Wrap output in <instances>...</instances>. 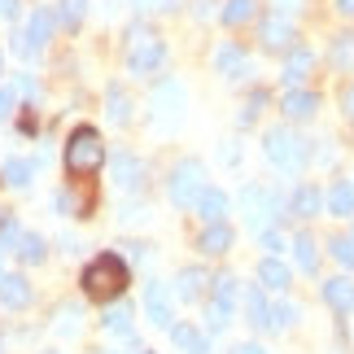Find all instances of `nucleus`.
<instances>
[{
  "label": "nucleus",
  "instance_id": "obj_1",
  "mask_svg": "<svg viewBox=\"0 0 354 354\" xmlns=\"http://www.w3.org/2000/svg\"><path fill=\"white\" fill-rule=\"evenodd\" d=\"M127 284H131V271L118 254H101L84 267V293L92 302H114V297H122Z\"/></svg>",
  "mask_w": 354,
  "mask_h": 354
},
{
  "label": "nucleus",
  "instance_id": "obj_2",
  "mask_svg": "<svg viewBox=\"0 0 354 354\" xmlns=\"http://www.w3.org/2000/svg\"><path fill=\"white\" fill-rule=\"evenodd\" d=\"M105 167V145H101V136L92 131V127H75L71 131V140H66V171L71 175H97Z\"/></svg>",
  "mask_w": 354,
  "mask_h": 354
},
{
  "label": "nucleus",
  "instance_id": "obj_3",
  "mask_svg": "<svg viewBox=\"0 0 354 354\" xmlns=\"http://www.w3.org/2000/svg\"><path fill=\"white\" fill-rule=\"evenodd\" d=\"M162 57H167V48H162V35L153 26H145V22L127 26V66H131V75H153L162 66Z\"/></svg>",
  "mask_w": 354,
  "mask_h": 354
},
{
  "label": "nucleus",
  "instance_id": "obj_4",
  "mask_svg": "<svg viewBox=\"0 0 354 354\" xmlns=\"http://www.w3.org/2000/svg\"><path fill=\"white\" fill-rule=\"evenodd\" d=\"M263 153L276 162V167L297 171V167L306 162V140H297L289 127H271V131H267V140H263Z\"/></svg>",
  "mask_w": 354,
  "mask_h": 354
},
{
  "label": "nucleus",
  "instance_id": "obj_5",
  "mask_svg": "<svg viewBox=\"0 0 354 354\" xmlns=\"http://www.w3.org/2000/svg\"><path fill=\"white\" fill-rule=\"evenodd\" d=\"M201 188H206V171H201V162L184 158L180 167L171 171V201H175V206H193Z\"/></svg>",
  "mask_w": 354,
  "mask_h": 354
},
{
  "label": "nucleus",
  "instance_id": "obj_6",
  "mask_svg": "<svg viewBox=\"0 0 354 354\" xmlns=\"http://www.w3.org/2000/svg\"><path fill=\"white\" fill-rule=\"evenodd\" d=\"M258 39H263L267 53H289L293 48V22L284 18V13H271V18H263V26H258Z\"/></svg>",
  "mask_w": 354,
  "mask_h": 354
},
{
  "label": "nucleus",
  "instance_id": "obj_7",
  "mask_svg": "<svg viewBox=\"0 0 354 354\" xmlns=\"http://www.w3.org/2000/svg\"><path fill=\"white\" fill-rule=\"evenodd\" d=\"M110 171H114V188H118V193H140V188H145V162L136 153H114Z\"/></svg>",
  "mask_w": 354,
  "mask_h": 354
},
{
  "label": "nucleus",
  "instance_id": "obj_8",
  "mask_svg": "<svg viewBox=\"0 0 354 354\" xmlns=\"http://www.w3.org/2000/svg\"><path fill=\"white\" fill-rule=\"evenodd\" d=\"M153 114H158V122L167 118V127L180 122V114H184V88L175 84V79H162V84L153 88Z\"/></svg>",
  "mask_w": 354,
  "mask_h": 354
},
{
  "label": "nucleus",
  "instance_id": "obj_9",
  "mask_svg": "<svg viewBox=\"0 0 354 354\" xmlns=\"http://www.w3.org/2000/svg\"><path fill=\"white\" fill-rule=\"evenodd\" d=\"M145 315H149V324H158V328H171L175 324V315H171V297H167V289L153 280L145 289Z\"/></svg>",
  "mask_w": 354,
  "mask_h": 354
},
{
  "label": "nucleus",
  "instance_id": "obj_10",
  "mask_svg": "<svg viewBox=\"0 0 354 354\" xmlns=\"http://www.w3.org/2000/svg\"><path fill=\"white\" fill-rule=\"evenodd\" d=\"M324 302H328L337 315L354 310V280H350V276H333V280H324Z\"/></svg>",
  "mask_w": 354,
  "mask_h": 354
},
{
  "label": "nucleus",
  "instance_id": "obj_11",
  "mask_svg": "<svg viewBox=\"0 0 354 354\" xmlns=\"http://www.w3.org/2000/svg\"><path fill=\"white\" fill-rule=\"evenodd\" d=\"M197 250L210 254V258L227 254V250H232V227H227V223H206V232L197 236Z\"/></svg>",
  "mask_w": 354,
  "mask_h": 354
},
{
  "label": "nucleus",
  "instance_id": "obj_12",
  "mask_svg": "<svg viewBox=\"0 0 354 354\" xmlns=\"http://www.w3.org/2000/svg\"><path fill=\"white\" fill-rule=\"evenodd\" d=\"M171 342L180 346L184 354H210V342L197 324H171Z\"/></svg>",
  "mask_w": 354,
  "mask_h": 354
},
{
  "label": "nucleus",
  "instance_id": "obj_13",
  "mask_svg": "<svg viewBox=\"0 0 354 354\" xmlns=\"http://www.w3.org/2000/svg\"><path fill=\"white\" fill-rule=\"evenodd\" d=\"M0 302H5L9 310L31 306V280H26V276H5V280H0Z\"/></svg>",
  "mask_w": 354,
  "mask_h": 354
},
{
  "label": "nucleus",
  "instance_id": "obj_14",
  "mask_svg": "<svg viewBox=\"0 0 354 354\" xmlns=\"http://www.w3.org/2000/svg\"><path fill=\"white\" fill-rule=\"evenodd\" d=\"M193 206H197V214H201L206 223H223V214H227V193H219V188H201Z\"/></svg>",
  "mask_w": 354,
  "mask_h": 354
},
{
  "label": "nucleus",
  "instance_id": "obj_15",
  "mask_svg": "<svg viewBox=\"0 0 354 354\" xmlns=\"http://www.w3.org/2000/svg\"><path fill=\"white\" fill-rule=\"evenodd\" d=\"M53 22H57V18H53L48 9H35V13H31V22H26V31H22V35H26V48H31V53H39V48L48 44Z\"/></svg>",
  "mask_w": 354,
  "mask_h": 354
},
{
  "label": "nucleus",
  "instance_id": "obj_16",
  "mask_svg": "<svg viewBox=\"0 0 354 354\" xmlns=\"http://www.w3.org/2000/svg\"><path fill=\"white\" fill-rule=\"evenodd\" d=\"M201 293H206V271H201V267H184L180 276H175V297H180V302H197Z\"/></svg>",
  "mask_w": 354,
  "mask_h": 354
},
{
  "label": "nucleus",
  "instance_id": "obj_17",
  "mask_svg": "<svg viewBox=\"0 0 354 354\" xmlns=\"http://www.w3.org/2000/svg\"><path fill=\"white\" fill-rule=\"evenodd\" d=\"M31 180H35V162H26V158H9L0 167V184L5 188H31Z\"/></svg>",
  "mask_w": 354,
  "mask_h": 354
},
{
  "label": "nucleus",
  "instance_id": "obj_18",
  "mask_svg": "<svg viewBox=\"0 0 354 354\" xmlns=\"http://www.w3.org/2000/svg\"><path fill=\"white\" fill-rule=\"evenodd\" d=\"M319 110V97H315V92H302V88H293L289 92V97H284V118H310V114H315Z\"/></svg>",
  "mask_w": 354,
  "mask_h": 354
},
{
  "label": "nucleus",
  "instance_id": "obj_19",
  "mask_svg": "<svg viewBox=\"0 0 354 354\" xmlns=\"http://www.w3.org/2000/svg\"><path fill=\"white\" fill-rule=\"evenodd\" d=\"M258 280H263L267 284V289H276V293H284V289H289V267H284L280 263V258H263V263H258Z\"/></svg>",
  "mask_w": 354,
  "mask_h": 354
},
{
  "label": "nucleus",
  "instance_id": "obj_20",
  "mask_svg": "<svg viewBox=\"0 0 354 354\" xmlns=\"http://www.w3.org/2000/svg\"><path fill=\"white\" fill-rule=\"evenodd\" d=\"M324 201H328V210L337 214V219H350V214H354V184L337 180V184L328 188V197H324Z\"/></svg>",
  "mask_w": 354,
  "mask_h": 354
},
{
  "label": "nucleus",
  "instance_id": "obj_21",
  "mask_svg": "<svg viewBox=\"0 0 354 354\" xmlns=\"http://www.w3.org/2000/svg\"><path fill=\"white\" fill-rule=\"evenodd\" d=\"M310 66H315V53H310V48H289V62H284V79H289V84L297 88V84H302V79L310 75Z\"/></svg>",
  "mask_w": 354,
  "mask_h": 354
},
{
  "label": "nucleus",
  "instance_id": "obj_22",
  "mask_svg": "<svg viewBox=\"0 0 354 354\" xmlns=\"http://www.w3.org/2000/svg\"><path fill=\"white\" fill-rule=\"evenodd\" d=\"M214 66H219V75H227V79L245 75V48L241 44H223L219 53H214Z\"/></svg>",
  "mask_w": 354,
  "mask_h": 354
},
{
  "label": "nucleus",
  "instance_id": "obj_23",
  "mask_svg": "<svg viewBox=\"0 0 354 354\" xmlns=\"http://www.w3.org/2000/svg\"><path fill=\"white\" fill-rule=\"evenodd\" d=\"M105 114H110V122H118V127H122V122H131V97L118 84L105 92Z\"/></svg>",
  "mask_w": 354,
  "mask_h": 354
},
{
  "label": "nucleus",
  "instance_id": "obj_24",
  "mask_svg": "<svg viewBox=\"0 0 354 354\" xmlns=\"http://www.w3.org/2000/svg\"><path fill=\"white\" fill-rule=\"evenodd\" d=\"M319 206H324V197H319L315 184H302V188L293 193V214H297V219H310V214H319Z\"/></svg>",
  "mask_w": 354,
  "mask_h": 354
},
{
  "label": "nucleus",
  "instance_id": "obj_25",
  "mask_svg": "<svg viewBox=\"0 0 354 354\" xmlns=\"http://www.w3.org/2000/svg\"><path fill=\"white\" fill-rule=\"evenodd\" d=\"M13 254L22 258V263H44V254H48V245H44V236H35V232H22L18 236V245H13Z\"/></svg>",
  "mask_w": 354,
  "mask_h": 354
},
{
  "label": "nucleus",
  "instance_id": "obj_26",
  "mask_svg": "<svg viewBox=\"0 0 354 354\" xmlns=\"http://www.w3.org/2000/svg\"><path fill=\"white\" fill-rule=\"evenodd\" d=\"M84 18H88V0H57V22L66 31H79Z\"/></svg>",
  "mask_w": 354,
  "mask_h": 354
},
{
  "label": "nucleus",
  "instance_id": "obj_27",
  "mask_svg": "<svg viewBox=\"0 0 354 354\" xmlns=\"http://www.w3.org/2000/svg\"><path fill=\"white\" fill-rule=\"evenodd\" d=\"M293 258H297V267H302L306 276L315 271L319 258H315V241H310V232H297V236H293Z\"/></svg>",
  "mask_w": 354,
  "mask_h": 354
},
{
  "label": "nucleus",
  "instance_id": "obj_28",
  "mask_svg": "<svg viewBox=\"0 0 354 354\" xmlns=\"http://www.w3.org/2000/svg\"><path fill=\"white\" fill-rule=\"evenodd\" d=\"M101 324H105V333H114V337H131V306H110Z\"/></svg>",
  "mask_w": 354,
  "mask_h": 354
},
{
  "label": "nucleus",
  "instance_id": "obj_29",
  "mask_svg": "<svg viewBox=\"0 0 354 354\" xmlns=\"http://www.w3.org/2000/svg\"><path fill=\"white\" fill-rule=\"evenodd\" d=\"M219 18L227 26H241V22H250L254 18V0H227V5L219 9Z\"/></svg>",
  "mask_w": 354,
  "mask_h": 354
},
{
  "label": "nucleus",
  "instance_id": "obj_30",
  "mask_svg": "<svg viewBox=\"0 0 354 354\" xmlns=\"http://www.w3.org/2000/svg\"><path fill=\"white\" fill-rule=\"evenodd\" d=\"M250 324L254 328H271V306H267L263 289H250Z\"/></svg>",
  "mask_w": 354,
  "mask_h": 354
},
{
  "label": "nucleus",
  "instance_id": "obj_31",
  "mask_svg": "<svg viewBox=\"0 0 354 354\" xmlns=\"http://www.w3.org/2000/svg\"><path fill=\"white\" fill-rule=\"evenodd\" d=\"M293 319H297V306L293 302H276V306H271V333H284Z\"/></svg>",
  "mask_w": 354,
  "mask_h": 354
},
{
  "label": "nucleus",
  "instance_id": "obj_32",
  "mask_svg": "<svg viewBox=\"0 0 354 354\" xmlns=\"http://www.w3.org/2000/svg\"><path fill=\"white\" fill-rule=\"evenodd\" d=\"M227 324H232V306L210 302V310H206V328H210V333H223Z\"/></svg>",
  "mask_w": 354,
  "mask_h": 354
},
{
  "label": "nucleus",
  "instance_id": "obj_33",
  "mask_svg": "<svg viewBox=\"0 0 354 354\" xmlns=\"http://www.w3.org/2000/svg\"><path fill=\"white\" fill-rule=\"evenodd\" d=\"M210 302L236 306V280H232V276H219V280H214V297H210Z\"/></svg>",
  "mask_w": 354,
  "mask_h": 354
},
{
  "label": "nucleus",
  "instance_id": "obj_34",
  "mask_svg": "<svg viewBox=\"0 0 354 354\" xmlns=\"http://www.w3.org/2000/svg\"><path fill=\"white\" fill-rule=\"evenodd\" d=\"M333 62H337V66H350V62H354V35H350V31L333 39Z\"/></svg>",
  "mask_w": 354,
  "mask_h": 354
},
{
  "label": "nucleus",
  "instance_id": "obj_35",
  "mask_svg": "<svg viewBox=\"0 0 354 354\" xmlns=\"http://www.w3.org/2000/svg\"><path fill=\"white\" fill-rule=\"evenodd\" d=\"M328 254L337 258V263L354 267V241H342V236H333V241H328Z\"/></svg>",
  "mask_w": 354,
  "mask_h": 354
},
{
  "label": "nucleus",
  "instance_id": "obj_36",
  "mask_svg": "<svg viewBox=\"0 0 354 354\" xmlns=\"http://www.w3.org/2000/svg\"><path fill=\"white\" fill-rule=\"evenodd\" d=\"M258 241H263V250H267V258H276V254L284 250V236L276 232V227H263V232H258Z\"/></svg>",
  "mask_w": 354,
  "mask_h": 354
},
{
  "label": "nucleus",
  "instance_id": "obj_37",
  "mask_svg": "<svg viewBox=\"0 0 354 354\" xmlns=\"http://www.w3.org/2000/svg\"><path fill=\"white\" fill-rule=\"evenodd\" d=\"M13 105H18V92H13V88H0V122L13 114Z\"/></svg>",
  "mask_w": 354,
  "mask_h": 354
},
{
  "label": "nucleus",
  "instance_id": "obj_38",
  "mask_svg": "<svg viewBox=\"0 0 354 354\" xmlns=\"http://www.w3.org/2000/svg\"><path fill=\"white\" fill-rule=\"evenodd\" d=\"M75 319H79V310H75V306H62V333H79Z\"/></svg>",
  "mask_w": 354,
  "mask_h": 354
},
{
  "label": "nucleus",
  "instance_id": "obj_39",
  "mask_svg": "<svg viewBox=\"0 0 354 354\" xmlns=\"http://www.w3.org/2000/svg\"><path fill=\"white\" fill-rule=\"evenodd\" d=\"M13 92H18V97H35V79H31V75H18V84H13Z\"/></svg>",
  "mask_w": 354,
  "mask_h": 354
},
{
  "label": "nucleus",
  "instance_id": "obj_40",
  "mask_svg": "<svg viewBox=\"0 0 354 354\" xmlns=\"http://www.w3.org/2000/svg\"><path fill=\"white\" fill-rule=\"evenodd\" d=\"M175 0H136V9H171Z\"/></svg>",
  "mask_w": 354,
  "mask_h": 354
},
{
  "label": "nucleus",
  "instance_id": "obj_41",
  "mask_svg": "<svg viewBox=\"0 0 354 354\" xmlns=\"http://www.w3.org/2000/svg\"><path fill=\"white\" fill-rule=\"evenodd\" d=\"M18 13V0H0V18H13Z\"/></svg>",
  "mask_w": 354,
  "mask_h": 354
},
{
  "label": "nucleus",
  "instance_id": "obj_42",
  "mask_svg": "<svg viewBox=\"0 0 354 354\" xmlns=\"http://www.w3.org/2000/svg\"><path fill=\"white\" fill-rule=\"evenodd\" d=\"M337 9H342L346 18H354V0H337Z\"/></svg>",
  "mask_w": 354,
  "mask_h": 354
},
{
  "label": "nucleus",
  "instance_id": "obj_43",
  "mask_svg": "<svg viewBox=\"0 0 354 354\" xmlns=\"http://www.w3.org/2000/svg\"><path fill=\"white\" fill-rule=\"evenodd\" d=\"M346 114H350V118H354V88H350V92H346Z\"/></svg>",
  "mask_w": 354,
  "mask_h": 354
},
{
  "label": "nucleus",
  "instance_id": "obj_44",
  "mask_svg": "<svg viewBox=\"0 0 354 354\" xmlns=\"http://www.w3.org/2000/svg\"><path fill=\"white\" fill-rule=\"evenodd\" d=\"M236 354H267V350H263V346H241Z\"/></svg>",
  "mask_w": 354,
  "mask_h": 354
},
{
  "label": "nucleus",
  "instance_id": "obj_45",
  "mask_svg": "<svg viewBox=\"0 0 354 354\" xmlns=\"http://www.w3.org/2000/svg\"><path fill=\"white\" fill-rule=\"evenodd\" d=\"M276 5H284V9H293V5H297V0H276Z\"/></svg>",
  "mask_w": 354,
  "mask_h": 354
},
{
  "label": "nucleus",
  "instance_id": "obj_46",
  "mask_svg": "<svg viewBox=\"0 0 354 354\" xmlns=\"http://www.w3.org/2000/svg\"><path fill=\"white\" fill-rule=\"evenodd\" d=\"M5 223H9V214H5V210H0V227H5Z\"/></svg>",
  "mask_w": 354,
  "mask_h": 354
},
{
  "label": "nucleus",
  "instance_id": "obj_47",
  "mask_svg": "<svg viewBox=\"0 0 354 354\" xmlns=\"http://www.w3.org/2000/svg\"><path fill=\"white\" fill-rule=\"evenodd\" d=\"M0 75H5V53H0Z\"/></svg>",
  "mask_w": 354,
  "mask_h": 354
},
{
  "label": "nucleus",
  "instance_id": "obj_48",
  "mask_svg": "<svg viewBox=\"0 0 354 354\" xmlns=\"http://www.w3.org/2000/svg\"><path fill=\"white\" fill-rule=\"evenodd\" d=\"M0 280H5V271H0Z\"/></svg>",
  "mask_w": 354,
  "mask_h": 354
},
{
  "label": "nucleus",
  "instance_id": "obj_49",
  "mask_svg": "<svg viewBox=\"0 0 354 354\" xmlns=\"http://www.w3.org/2000/svg\"><path fill=\"white\" fill-rule=\"evenodd\" d=\"M350 241H354V236H350Z\"/></svg>",
  "mask_w": 354,
  "mask_h": 354
}]
</instances>
